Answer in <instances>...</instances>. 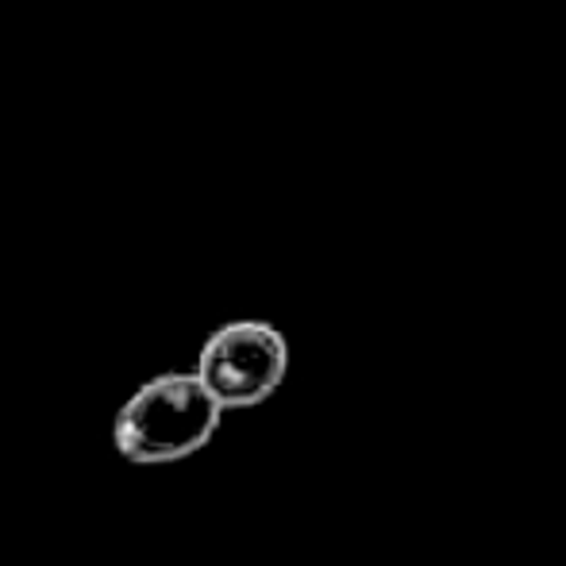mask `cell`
<instances>
[{"mask_svg": "<svg viewBox=\"0 0 566 566\" xmlns=\"http://www.w3.org/2000/svg\"><path fill=\"white\" fill-rule=\"evenodd\" d=\"M224 409L197 374H158L116 412L113 443L135 467L189 459L217 436Z\"/></svg>", "mask_w": 566, "mask_h": 566, "instance_id": "6da1fadb", "label": "cell"}, {"mask_svg": "<svg viewBox=\"0 0 566 566\" xmlns=\"http://www.w3.org/2000/svg\"><path fill=\"white\" fill-rule=\"evenodd\" d=\"M193 374L224 412L254 409L290 374V343L266 321H231L205 339Z\"/></svg>", "mask_w": 566, "mask_h": 566, "instance_id": "7a4b0ae2", "label": "cell"}]
</instances>
